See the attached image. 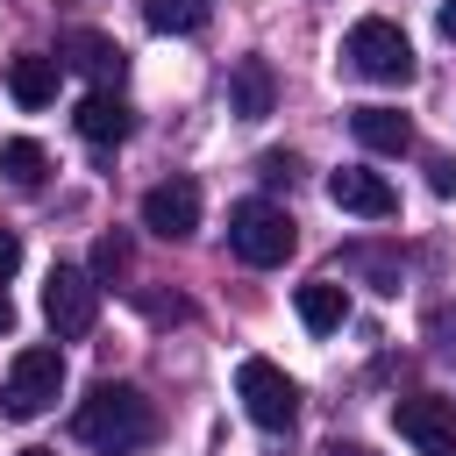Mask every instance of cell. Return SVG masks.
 I'll use <instances>...</instances> for the list:
<instances>
[{"label":"cell","instance_id":"cell-1","mask_svg":"<svg viewBox=\"0 0 456 456\" xmlns=\"http://www.w3.org/2000/svg\"><path fill=\"white\" fill-rule=\"evenodd\" d=\"M71 435L86 442V449H100V456H135L150 435H157V413H150V399L135 392V385H93L86 399H78V413H71Z\"/></svg>","mask_w":456,"mask_h":456},{"label":"cell","instance_id":"cell-2","mask_svg":"<svg viewBox=\"0 0 456 456\" xmlns=\"http://www.w3.org/2000/svg\"><path fill=\"white\" fill-rule=\"evenodd\" d=\"M342 57H349L356 78H378V86H406V78H413V43H406V28L385 21V14H363V21L342 36Z\"/></svg>","mask_w":456,"mask_h":456},{"label":"cell","instance_id":"cell-3","mask_svg":"<svg viewBox=\"0 0 456 456\" xmlns=\"http://www.w3.org/2000/svg\"><path fill=\"white\" fill-rule=\"evenodd\" d=\"M292 242H299V228H292L285 207H271V200H235V207H228V249H235L242 264L271 271V264L292 256Z\"/></svg>","mask_w":456,"mask_h":456},{"label":"cell","instance_id":"cell-4","mask_svg":"<svg viewBox=\"0 0 456 456\" xmlns=\"http://www.w3.org/2000/svg\"><path fill=\"white\" fill-rule=\"evenodd\" d=\"M57 392H64V356L57 349H14V363H7V385H0V413L7 420H36V413H50L57 406Z\"/></svg>","mask_w":456,"mask_h":456},{"label":"cell","instance_id":"cell-5","mask_svg":"<svg viewBox=\"0 0 456 456\" xmlns=\"http://www.w3.org/2000/svg\"><path fill=\"white\" fill-rule=\"evenodd\" d=\"M43 321H50V335H64V342L93 335V321H100V278L78 271V264H57V271L43 278Z\"/></svg>","mask_w":456,"mask_h":456},{"label":"cell","instance_id":"cell-6","mask_svg":"<svg viewBox=\"0 0 456 456\" xmlns=\"http://www.w3.org/2000/svg\"><path fill=\"white\" fill-rule=\"evenodd\" d=\"M235 399H242V413L256 428H292V413H299V385L271 356H242L235 363Z\"/></svg>","mask_w":456,"mask_h":456},{"label":"cell","instance_id":"cell-7","mask_svg":"<svg viewBox=\"0 0 456 456\" xmlns=\"http://www.w3.org/2000/svg\"><path fill=\"white\" fill-rule=\"evenodd\" d=\"M392 428L399 442H413V456H456V406L435 399V392H413L392 406Z\"/></svg>","mask_w":456,"mask_h":456},{"label":"cell","instance_id":"cell-8","mask_svg":"<svg viewBox=\"0 0 456 456\" xmlns=\"http://www.w3.org/2000/svg\"><path fill=\"white\" fill-rule=\"evenodd\" d=\"M142 228L164 235V242H185V235L200 228V185H192V178L150 185V192H142Z\"/></svg>","mask_w":456,"mask_h":456},{"label":"cell","instance_id":"cell-9","mask_svg":"<svg viewBox=\"0 0 456 456\" xmlns=\"http://www.w3.org/2000/svg\"><path fill=\"white\" fill-rule=\"evenodd\" d=\"M328 200H335L342 214H363V221H392V214H399V192H392L378 171H363V164L328 171Z\"/></svg>","mask_w":456,"mask_h":456},{"label":"cell","instance_id":"cell-10","mask_svg":"<svg viewBox=\"0 0 456 456\" xmlns=\"http://www.w3.org/2000/svg\"><path fill=\"white\" fill-rule=\"evenodd\" d=\"M64 57H71V71H86L93 86H121V71H128V50H121L114 36H100V28H71V36H64Z\"/></svg>","mask_w":456,"mask_h":456},{"label":"cell","instance_id":"cell-11","mask_svg":"<svg viewBox=\"0 0 456 456\" xmlns=\"http://www.w3.org/2000/svg\"><path fill=\"white\" fill-rule=\"evenodd\" d=\"M71 128H78L86 142H128V128H135V114H128V100H121V93H107V86H93V93L78 100V114H71Z\"/></svg>","mask_w":456,"mask_h":456},{"label":"cell","instance_id":"cell-12","mask_svg":"<svg viewBox=\"0 0 456 456\" xmlns=\"http://www.w3.org/2000/svg\"><path fill=\"white\" fill-rule=\"evenodd\" d=\"M228 107H235L242 121H264V114L278 107V78H271L264 57H235V71H228Z\"/></svg>","mask_w":456,"mask_h":456},{"label":"cell","instance_id":"cell-13","mask_svg":"<svg viewBox=\"0 0 456 456\" xmlns=\"http://www.w3.org/2000/svg\"><path fill=\"white\" fill-rule=\"evenodd\" d=\"M349 128H356V142L378 150V157H406V150H413V121H406L399 107H356Z\"/></svg>","mask_w":456,"mask_h":456},{"label":"cell","instance_id":"cell-14","mask_svg":"<svg viewBox=\"0 0 456 456\" xmlns=\"http://www.w3.org/2000/svg\"><path fill=\"white\" fill-rule=\"evenodd\" d=\"M7 93H14V107H50L57 100V57H43V50L7 57Z\"/></svg>","mask_w":456,"mask_h":456},{"label":"cell","instance_id":"cell-15","mask_svg":"<svg viewBox=\"0 0 456 456\" xmlns=\"http://www.w3.org/2000/svg\"><path fill=\"white\" fill-rule=\"evenodd\" d=\"M299 321H306V335H335V328L349 321V292H342L335 278L299 285Z\"/></svg>","mask_w":456,"mask_h":456},{"label":"cell","instance_id":"cell-16","mask_svg":"<svg viewBox=\"0 0 456 456\" xmlns=\"http://www.w3.org/2000/svg\"><path fill=\"white\" fill-rule=\"evenodd\" d=\"M207 14H214V0H142V21L157 36H192V28H207Z\"/></svg>","mask_w":456,"mask_h":456},{"label":"cell","instance_id":"cell-17","mask_svg":"<svg viewBox=\"0 0 456 456\" xmlns=\"http://www.w3.org/2000/svg\"><path fill=\"white\" fill-rule=\"evenodd\" d=\"M43 171H50L43 142H28V135H7V142H0V178H7V185H43Z\"/></svg>","mask_w":456,"mask_h":456},{"label":"cell","instance_id":"cell-18","mask_svg":"<svg viewBox=\"0 0 456 456\" xmlns=\"http://www.w3.org/2000/svg\"><path fill=\"white\" fill-rule=\"evenodd\" d=\"M128 271V235H100L93 242V278H121Z\"/></svg>","mask_w":456,"mask_h":456},{"label":"cell","instance_id":"cell-19","mask_svg":"<svg viewBox=\"0 0 456 456\" xmlns=\"http://www.w3.org/2000/svg\"><path fill=\"white\" fill-rule=\"evenodd\" d=\"M349 264H356V271H370V278H378V292H399V271H392L378 249H349Z\"/></svg>","mask_w":456,"mask_h":456},{"label":"cell","instance_id":"cell-20","mask_svg":"<svg viewBox=\"0 0 456 456\" xmlns=\"http://www.w3.org/2000/svg\"><path fill=\"white\" fill-rule=\"evenodd\" d=\"M428 342H435L442 356H456V306H435V314H428Z\"/></svg>","mask_w":456,"mask_h":456},{"label":"cell","instance_id":"cell-21","mask_svg":"<svg viewBox=\"0 0 456 456\" xmlns=\"http://www.w3.org/2000/svg\"><path fill=\"white\" fill-rule=\"evenodd\" d=\"M428 192H442V200L456 192V164L449 157H428Z\"/></svg>","mask_w":456,"mask_h":456},{"label":"cell","instance_id":"cell-22","mask_svg":"<svg viewBox=\"0 0 456 456\" xmlns=\"http://www.w3.org/2000/svg\"><path fill=\"white\" fill-rule=\"evenodd\" d=\"M14 271H21V235H14V228H0V285H7Z\"/></svg>","mask_w":456,"mask_h":456},{"label":"cell","instance_id":"cell-23","mask_svg":"<svg viewBox=\"0 0 456 456\" xmlns=\"http://www.w3.org/2000/svg\"><path fill=\"white\" fill-rule=\"evenodd\" d=\"M264 178H271V185H292V178H299V164H292L285 150H271V157H264Z\"/></svg>","mask_w":456,"mask_h":456},{"label":"cell","instance_id":"cell-24","mask_svg":"<svg viewBox=\"0 0 456 456\" xmlns=\"http://www.w3.org/2000/svg\"><path fill=\"white\" fill-rule=\"evenodd\" d=\"M435 21H442V36L456 43V0H442V14H435Z\"/></svg>","mask_w":456,"mask_h":456},{"label":"cell","instance_id":"cell-25","mask_svg":"<svg viewBox=\"0 0 456 456\" xmlns=\"http://www.w3.org/2000/svg\"><path fill=\"white\" fill-rule=\"evenodd\" d=\"M14 328V299H7V285H0V335Z\"/></svg>","mask_w":456,"mask_h":456},{"label":"cell","instance_id":"cell-26","mask_svg":"<svg viewBox=\"0 0 456 456\" xmlns=\"http://www.w3.org/2000/svg\"><path fill=\"white\" fill-rule=\"evenodd\" d=\"M328 456H370L363 442H328Z\"/></svg>","mask_w":456,"mask_h":456},{"label":"cell","instance_id":"cell-27","mask_svg":"<svg viewBox=\"0 0 456 456\" xmlns=\"http://www.w3.org/2000/svg\"><path fill=\"white\" fill-rule=\"evenodd\" d=\"M21 456H50V449H21Z\"/></svg>","mask_w":456,"mask_h":456}]
</instances>
